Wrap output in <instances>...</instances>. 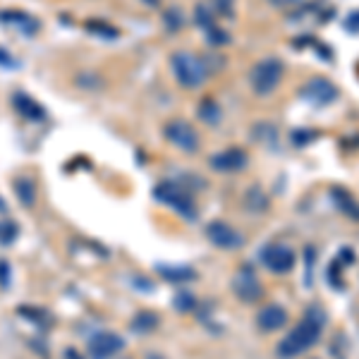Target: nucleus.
Here are the masks:
<instances>
[{
    "mask_svg": "<svg viewBox=\"0 0 359 359\" xmlns=\"http://www.w3.org/2000/svg\"><path fill=\"white\" fill-rule=\"evenodd\" d=\"M15 192H17V196H20L22 204H25V206H34V199H36V184H34V180L17 177Z\"/></svg>",
    "mask_w": 359,
    "mask_h": 359,
    "instance_id": "nucleus-17",
    "label": "nucleus"
},
{
    "mask_svg": "<svg viewBox=\"0 0 359 359\" xmlns=\"http://www.w3.org/2000/svg\"><path fill=\"white\" fill-rule=\"evenodd\" d=\"M15 108H17V113H20L22 118L32 120V123H39V120L43 118V108L39 106L34 98H29L25 94H17L15 96Z\"/></svg>",
    "mask_w": 359,
    "mask_h": 359,
    "instance_id": "nucleus-14",
    "label": "nucleus"
},
{
    "mask_svg": "<svg viewBox=\"0 0 359 359\" xmlns=\"http://www.w3.org/2000/svg\"><path fill=\"white\" fill-rule=\"evenodd\" d=\"M163 135L172 147L180 149V151H184V154L199 151V144H201L199 132H196L187 120H170V123L165 125Z\"/></svg>",
    "mask_w": 359,
    "mask_h": 359,
    "instance_id": "nucleus-5",
    "label": "nucleus"
},
{
    "mask_svg": "<svg viewBox=\"0 0 359 359\" xmlns=\"http://www.w3.org/2000/svg\"><path fill=\"white\" fill-rule=\"evenodd\" d=\"M283 74H285V65L278 57H264L249 72V86L257 96H269L280 86Z\"/></svg>",
    "mask_w": 359,
    "mask_h": 359,
    "instance_id": "nucleus-3",
    "label": "nucleus"
},
{
    "mask_svg": "<svg viewBox=\"0 0 359 359\" xmlns=\"http://www.w3.org/2000/svg\"><path fill=\"white\" fill-rule=\"evenodd\" d=\"M211 5H213V13H218L223 17L233 15V0H211Z\"/></svg>",
    "mask_w": 359,
    "mask_h": 359,
    "instance_id": "nucleus-23",
    "label": "nucleus"
},
{
    "mask_svg": "<svg viewBox=\"0 0 359 359\" xmlns=\"http://www.w3.org/2000/svg\"><path fill=\"white\" fill-rule=\"evenodd\" d=\"M257 323H259V328L266 333L278 331V328H283L287 323V311L283 309L280 304H269L257 314Z\"/></svg>",
    "mask_w": 359,
    "mask_h": 359,
    "instance_id": "nucleus-13",
    "label": "nucleus"
},
{
    "mask_svg": "<svg viewBox=\"0 0 359 359\" xmlns=\"http://www.w3.org/2000/svg\"><path fill=\"white\" fill-rule=\"evenodd\" d=\"M17 237V225L13 221H0V242L10 245Z\"/></svg>",
    "mask_w": 359,
    "mask_h": 359,
    "instance_id": "nucleus-22",
    "label": "nucleus"
},
{
    "mask_svg": "<svg viewBox=\"0 0 359 359\" xmlns=\"http://www.w3.org/2000/svg\"><path fill=\"white\" fill-rule=\"evenodd\" d=\"M271 5H276V8H290V5H299L304 3V0H269Z\"/></svg>",
    "mask_w": 359,
    "mask_h": 359,
    "instance_id": "nucleus-25",
    "label": "nucleus"
},
{
    "mask_svg": "<svg viewBox=\"0 0 359 359\" xmlns=\"http://www.w3.org/2000/svg\"><path fill=\"white\" fill-rule=\"evenodd\" d=\"M206 237H208V240H211L216 247H221V249H237V247H242V242H245V237L237 233L235 228H230L228 223H223V221L208 223Z\"/></svg>",
    "mask_w": 359,
    "mask_h": 359,
    "instance_id": "nucleus-10",
    "label": "nucleus"
},
{
    "mask_svg": "<svg viewBox=\"0 0 359 359\" xmlns=\"http://www.w3.org/2000/svg\"><path fill=\"white\" fill-rule=\"evenodd\" d=\"M196 304L194 294L192 292H177L175 299H172V306H175L177 311H182V314H187V311H192Z\"/></svg>",
    "mask_w": 359,
    "mask_h": 359,
    "instance_id": "nucleus-20",
    "label": "nucleus"
},
{
    "mask_svg": "<svg viewBox=\"0 0 359 359\" xmlns=\"http://www.w3.org/2000/svg\"><path fill=\"white\" fill-rule=\"evenodd\" d=\"M156 326H158V316L151 314V311H142V314L132 321V328H135L137 333H144V335L151 333Z\"/></svg>",
    "mask_w": 359,
    "mask_h": 359,
    "instance_id": "nucleus-18",
    "label": "nucleus"
},
{
    "mask_svg": "<svg viewBox=\"0 0 359 359\" xmlns=\"http://www.w3.org/2000/svg\"><path fill=\"white\" fill-rule=\"evenodd\" d=\"M333 196H335V204L340 206V211H345L352 221H359V204L350 196V192H343V189L335 187L333 189Z\"/></svg>",
    "mask_w": 359,
    "mask_h": 359,
    "instance_id": "nucleus-16",
    "label": "nucleus"
},
{
    "mask_svg": "<svg viewBox=\"0 0 359 359\" xmlns=\"http://www.w3.org/2000/svg\"><path fill=\"white\" fill-rule=\"evenodd\" d=\"M249 156L242 151V149H225V151L216 154L211 158V165L221 172H237L242 168H247Z\"/></svg>",
    "mask_w": 359,
    "mask_h": 359,
    "instance_id": "nucleus-11",
    "label": "nucleus"
},
{
    "mask_svg": "<svg viewBox=\"0 0 359 359\" xmlns=\"http://www.w3.org/2000/svg\"><path fill=\"white\" fill-rule=\"evenodd\" d=\"M223 118L221 113V106H218L216 101H211V98H206V101L199 103V120L206 125H218Z\"/></svg>",
    "mask_w": 359,
    "mask_h": 359,
    "instance_id": "nucleus-15",
    "label": "nucleus"
},
{
    "mask_svg": "<svg viewBox=\"0 0 359 359\" xmlns=\"http://www.w3.org/2000/svg\"><path fill=\"white\" fill-rule=\"evenodd\" d=\"M194 20H196V25L206 32L211 46H223L225 41H228V34H223L221 29L216 27V22H213V10L211 8H206V5H196Z\"/></svg>",
    "mask_w": 359,
    "mask_h": 359,
    "instance_id": "nucleus-12",
    "label": "nucleus"
},
{
    "mask_svg": "<svg viewBox=\"0 0 359 359\" xmlns=\"http://www.w3.org/2000/svg\"><path fill=\"white\" fill-rule=\"evenodd\" d=\"M347 27H350L352 32H357V29H359V13H355V15L350 17V22H347Z\"/></svg>",
    "mask_w": 359,
    "mask_h": 359,
    "instance_id": "nucleus-27",
    "label": "nucleus"
},
{
    "mask_svg": "<svg viewBox=\"0 0 359 359\" xmlns=\"http://www.w3.org/2000/svg\"><path fill=\"white\" fill-rule=\"evenodd\" d=\"M262 262L271 273H287L294 269V252L287 245H269L262 252Z\"/></svg>",
    "mask_w": 359,
    "mask_h": 359,
    "instance_id": "nucleus-9",
    "label": "nucleus"
},
{
    "mask_svg": "<svg viewBox=\"0 0 359 359\" xmlns=\"http://www.w3.org/2000/svg\"><path fill=\"white\" fill-rule=\"evenodd\" d=\"M125 350L123 335L113 331H101L89 340V357L91 359H113Z\"/></svg>",
    "mask_w": 359,
    "mask_h": 359,
    "instance_id": "nucleus-8",
    "label": "nucleus"
},
{
    "mask_svg": "<svg viewBox=\"0 0 359 359\" xmlns=\"http://www.w3.org/2000/svg\"><path fill=\"white\" fill-rule=\"evenodd\" d=\"M156 199H158L161 204L170 206L172 211L182 213L184 218H194L196 216L192 194H189L187 189L180 187V184H175V182H161L158 187H156Z\"/></svg>",
    "mask_w": 359,
    "mask_h": 359,
    "instance_id": "nucleus-4",
    "label": "nucleus"
},
{
    "mask_svg": "<svg viewBox=\"0 0 359 359\" xmlns=\"http://www.w3.org/2000/svg\"><path fill=\"white\" fill-rule=\"evenodd\" d=\"M299 98H304L311 106H328L338 98V86L326 77H311L302 89H299Z\"/></svg>",
    "mask_w": 359,
    "mask_h": 359,
    "instance_id": "nucleus-7",
    "label": "nucleus"
},
{
    "mask_svg": "<svg viewBox=\"0 0 359 359\" xmlns=\"http://www.w3.org/2000/svg\"><path fill=\"white\" fill-rule=\"evenodd\" d=\"M326 321H328L326 311L318 304H311L309 309L304 311L302 321L278 343L276 347L278 359H297L299 355H304L306 350H311V347L318 343V338H321V331H323V326H326Z\"/></svg>",
    "mask_w": 359,
    "mask_h": 359,
    "instance_id": "nucleus-1",
    "label": "nucleus"
},
{
    "mask_svg": "<svg viewBox=\"0 0 359 359\" xmlns=\"http://www.w3.org/2000/svg\"><path fill=\"white\" fill-rule=\"evenodd\" d=\"M86 29H89V32H94V34H103V36H108V39L118 36V29L106 25V22H86Z\"/></svg>",
    "mask_w": 359,
    "mask_h": 359,
    "instance_id": "nucleus-21",
    "label": "nucleus"
},
{
    "mask_svg": "<svg viewBox=\"0 0 359 359\" xmlns=\"http://www.w3.org/2000/svg\"><path fill=\"white\" fill-rule=\"evenodd\" d=\"M170 67H172V74H175L177 84L182 86V89H199V86L206 82L208 67L204 65V60H201L199 55L189 53V50H177V53H172Z\"/></svg>",
    "mask_w": 359,
    "mask_h": 359,
    "instance_id": "nucleus-2",
    "label": "nucleus"
},
{
    "mask_svg": "<svg viewBox=\"0 0 359 359\" xmlns=\"http://www.w3.org/2000/svg\"><path fill=\"white\" fill-rule=\"evenodd\" d=\"M144 5H149V8H158L161 5V0H142Z\"/></svg>",
    "mask_w": 359,
    "mask_h": 359,
    "instance_id": "nucleus-28",
    "label": "nucleus"
},
{
    "mask_svg": "<svg viewBox=\"0 0 359 359\" xmlns=\"http://www.w3.org/2000/svg\"><path fill=\"white\" fill-rule=\"evenodd\" d=\"M338 262H345V264H352L355 262V254H352V249H343V252H340V259Z\"/></svg>",
    "mask_w": 359,
    "mask_h": 359,
    "instance_id": "nucleus-26",
    "label": "nucleus"
},
{
    "mask_svg": "<svg viewBox=\"0 0 359 359\" xmlns=\"http://www.w3.org/2000/svg\"><path fill=\"white\" fill-rule=\"evenodd\" d=\"M233 292L237 294V299L245 304H254L259 302V299L264 297V285L262 280L257 278L252 269H247V266H242L240 271L235 273L233 278Z\"/></svg>",
    "mask_w": 359,
    "mask_h": 359,
    "instance_id": "nucleus-6",
    "label": "nucleus"
},
{
    "mask_svg": "<svg viewBox=\"0 0 359 359\" xmlns=\"http://www.w3.org/2000/svg\"><path fill=\"white\" fill-rule=\"evenodd\" d=\"M311 137H316V132H294V135H292V139H294V144H297V147H304V144H309Z\"/></svg>",
    "mask_w": 359,
    "mask_h": 359,
    "instance_id": "nucleus-24",
    "label": "nucleus"
},
{
    "mask_svg": "<svg viewBox=\"0 0 359 359\" xmlns=\"http://www.w3.org/2000/svg\"><path fill=\"white\" fill-rule=\"evenodd\" d=\"M161 276H163L165 280H172V283L194 280V271L192 269H161Z\"/></svg>",
    "mask_w": 359,
    "mask_h": 359,
    "instance_id": "nucleus-19",
    "label": "nucleus"
}]
</instances>
